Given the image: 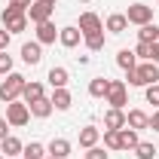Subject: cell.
Wrapping results in <instances>:
<instances>
[{"label":"cell","instance_id":"36","mask_svg":"<svg viewBox=\"0 0 159 159\" xmlns=\"http://www.w3.org/2000/svg\"><path fill=\"white\" fill-rule=\"evenodd\" d=\"M6 135H9V122H6V119L0 116V141L6 138Z\"/></svg>","mask_w":159,"mask_h":159},{"label":"cell","instance_id":"41","mask_svg":"<svg viewBox=\"0 0 159 159\" xmlns=\"http://www.w3.org/2000/svg\"><path fill=\"white\" fill-rule=\"evenodd\" d=\"M0 159H6V156H3V153H0Z\"/></svg>","mask_w":159,"mask_h":159},{"label":"cell","instance_id":"38","mask_svg":"<svg viewBox=\"0 0 159 159\" xmlns=\"http://www.w3.org/2000/svg\"><path fill=\"white\" fill-rule=\"evenodd\" d=\"M150 61H153V64H159V43H153V58H150Z\"/></svg>","mask_w":159,"mask_h":159},{"label":"cell","instance_id":"8","mask_svg":"<svg viewBox=\"0 0 159 159\" xmlns=\"http://www.w3.org/2000/svg\"><path fill=\"white\" fill-rule=\"evenodd\" d=\"M80 31H83V37L86 34H98V31H104V25H101V19L95 12H83L80 16Z\"/></svg>","mask_w":159,"mask_h":159},{"label":"cell","instance_id":"1","mask_svg":"<svg viewBox=\"0 0 159 159\" xmlns=\"http://www.w3.org/2000/svg\"><path fill=\"white\" fill-rule=\"evenodd\" d=\"M0 19H3V28H6L9 34L28 31V12H21V9H16V6H6V9L0 12Z\"/></svg>","mask_w":159,"mask_h":159},{"label":"cell","instance_id":"2","mask_svg":"<svg viewBox=\"0 0 159 159\" xmlns=\"http://www.w3.org/2000/svg\"><path fill=\"white\" fill-rule=\"evenodd\" d=\"M25 83H28V80L21 77V74H6V80L0 83V101H6V104H9V101H19Z\"/></svg>","mask_w":159,"mask_h":159},{"label":"cell","instance_id":"12","mask_svg":"<svg viewBox=\"0 0 159 159\" xmlns=\"http://www.w3.org/2000/svg\"><path fill=\"white\" fill-rule=\"evenodd\" d=\"M125 125H129V129H135V132L150 129V116H147L144 110H129V113H125Z\"/></svg>","mask_w":159,"mask_h":159},{"label":"cell","instance_id":"27","mask_svg":"<svg viewBox=\"0 0 159 159\" xmlns=\"http://www.w3.org/2000/svg\"><path fill=\"white\" fill-rule=\"evenodd\" d=\"M86 49L89 52H98V49H104V31H98V34H86Z\"/></svg>","mask_w":159,"mask_h":159},{"label":"cell","instance_id":"4","mask_svg":"<svg viewBox=\"0 0 159 159\" xmlns=\"http://www.w3.org/2000/svg\"><path fill=\"white\" fill-rule=\"evenodd\" d=\"M52 12H55V3H52V0H34L31 9H28V21H34V25L49 21V19H52Z\"/></svg>","mask_w":159,"mask_h":159},{"label":"cell","instance_id":"32","mask_svg":"<svg viewBox=\"0 0 159 159\" xmlns=\"http://www.w3.org/2000/svg\"><path fill=\"white\" fill-rule=\"evenodd\" d=\"M0 74H12V55L0 52Z\"/></svg>","mask_w":159,"mask_h":159},{"label":"cell","instance_id":"5","mask_svg":"<svg viewBox=\"0 0 159 159\" xmlns=\"http://www.w3.org/2000/svg\"><path fill=\"white\" fill-rule=\"evenodd\" d=\"M107 104L110 107H116V110H122L125 104H129V92H125V83L122 80H110V89H107Z\"/></svg>","mask_w":159,"mask_h":159},{"label":"cell","instance_id":"28","mask_svg":"<svg viewBox=\"0 0 159 159\" xmlns=\"http://www.w3.org/2000/svg\"><path fill=\"white\" fill-rule=\"evenodd\" d=\"M159 150H156V144H147V141H141L138 147H135V156L138 159H153Z\"/></svg>","mask_w":159,"mask_h":159},{"label":"cell","instance_id":"33","mask_svg":"<svg viewBox=\"0 0 159 159\" xmlns=\"http://www.w3.org/2000/svg\"><path fill=\"white\" fill-rule=\"evenodd\" d=\"M86 159H107V153H104L101 147H89V153H86Z\"/></svg>","mask_w":159,"mask_h":159},{"label":"cell","instance_id":"42","mask_svg":"<svg viewBox=\"0 0 159 159\" xmlns=\"http://www.w3.org/2000/svg\"><path fill=\"white\" fill-rule=\"evenodd\" d=\"M21 159H25V156H21Z\"/></svg>","mask_w":159,"mask_h":159},{"label":"cell","instance_id":"24","mask_svg":"<svg viewBox=\"0 0 159 159\" xmlns=\"http://www.w3.org/2000/svg\"><path fill=\"white\" fill-rule=\"evenodd\" d=\"M125 28H129V19H125L122 12H113V16L107 19V31H110V34H122Z\"/></svg>","mask_w":159,"mask_h":159},{"label":"cell","instance_id":"31","mask_svg":"<svg viewBox=\"0 0 159 159\" xmlns=\"http://www.w3.org/2000/svg\"><path fill=\"white\" fill-rule=\"evenodd\" d=\"M147 104L159 107V86H156V83H153V86H147Z\"/></svg>","mask_w":159,"mask_h":159},{"label":"cell","instance_id":"13","mask_svg":"<svg viewBox=\"0 0 159 159\" xmlns=\"http://www.w3.org/2000/svg\"><path fill=\"white\" fill-rule=\"evenodd\" d=\"M138 144H141V138H138V132H135V129H129V125H125V129H119V150H135Z\"/></svg>","mask_w":159,"mask_h":159},{"label":"cell","instance_id":"9","mask_svg":"<svg viewBox=\"0 0 159 159\" xmlns=\"http://www.w3.org/2000/svg\"><path fill=\"white\" fill-rule=\"evenodd\" d=\"M80 40H83V31H80V28H74V25H70V28H61V31H58V43L64 46V49H74Z\"/></svg>","mask_w":159,"mask_h":159},{"label":"cell","instance_id":"3","mask_svg":"<svg viewBox=\"0 0 159 159\" xmlns=\"http://www.w3.org/2000/svg\"><path fill=\"white\" fill-rule=\"evenodd\" d=\"M28 119H31V110H28V104L25 101H9L6 104V122L9 125H28Z\"/></svg>","mask_w":159,"mask_h":159},{"label":"cell","instance_id":"23","mask_svg":"<svg viewBox=\"0 0 159 159\" xmlns=\"http://www.w3.org/2000/svg\"><path fill=\"white\" fill-rule=\"evenodd\" d=\"M52 107H55V110H67V107H70V92H67V89H55V92H52Z\"/></svg>","mask_w":159,"mask_h":159},{"label":"cell","instance_id":"14","mask_svg":"<svg viewBox=\"0 0 159 159\" xmlns=\"http://www.w3.org/2000/svg\"><path fill=\"white\" fill-rule=\"evenodd\" d=\"M58 40V31L52 21H40L37 25V43H55Z\"/></svg>","mask_w":159,"mask_h":159},{"label":"cell","instance_id":"19","mask_svg":"<svg viewBox=\"0 0 159 159\" xmlns=\"http://www.w3.org/2000/svg\"><path fill=\"white\" fill-rule=\"evenodd\" d=\"M21 98H25V104H34V101L46 98V95H43V86H40V83H25V89H21Z\"/></svg>","mask_w":159,"mask_h":159},{"label":"cell","instance_id":"6","mask_svg":"<svg viewBox=\"0 0 159 159\" xmlns=\"http://www.w3.org/2000/svg\"><path fill=\"white\" fill-rule=\"evenodd\" d=\"M125 19L129 25H147V21H153V6H147V3H132L129 6V12H125Z\"/></svg>","mask_w":159,"mask_h":159},{"label":"cell","instance_id":"21","mask_svg":"<svg viewBox=\"0 0 159 159\" xmlns=\"http://www.w3.org/2000/svg\"><path fill=\"white\" fill-rule=\"evenodd\" d=\"M98 138H101L98 129H95V125H86V129L80 132V147H86V150H89V147H95V144H98Z\"/></svg>","mask_w":159,"mask_h":159},{"label":"cell","instance_id":"20","mask_svg":"<svg viewBox=\"0 0 159 159\" xmlns=\"http://www.w3.org/2000/svg\"><path fill=\"white\" fill-rule=\"evenodd\" d=\"M138 40H141V43H159V25H153V21L141 25V31H138Z\"/></svg>","mask_w":159,"mask_h":159},{"label":"cell","instance_id":"10","mask_svg":"<svg viewBox=\"0 0 159 159\" xmlns=\"http://www.w3.org/2000/svg\"><path fill=\"white\" fill-rule=\"evenodd\" d=\"M21 58H25V64H40V58H43V43H25L21 46Z\"/></svg>","mask_w":159,"mask_h":159},{"label":"cell","instance_id":"22","mask_svg":"<svg viewBox=\"0 0 159 159\" xmlns=\"http://www.w3.org/2000/svg\"><path fill=\"white\" fill-rule=\"evenodd\" d=\"M107 89H110V80L107 77H95L92 83H89V95H92V98H104Z\"/></svg>","mask_w":159,"mask_h":159},{"label":"cell","instance_id":"17","mask_svg":"<svg viewBox=\"0 0 159 159\" xmlns=\"http://www.w3.org/2000/svg\"><path fill=\"white\" fill-rule=\"evenodd\" d=\"M104 129H125V113L116 110V107H110L104 113Z\"/></svg>","mask_w":159,"mask_h":159},{"label":"cell","instance_id":"39","mask_svg":"<svg viewBox=\"0 0 159 159\" xmlns=\"http://www.w3.org/2000/svg\"><path fill=\"white\" fill-rule=\"evenodd\" d=\"M43 159H55V156H43Z\"/></svg>","mask_w":159,"mask_h":159},{"label":"cell","instance_id":"16","mask_svg":"<svg viewBox=\"0 0 159 159\" xmlns=\"http://www.w3.org/2000/svg\"><path fill=\"white\" fill-rule=\"evenodd\" d=\"M28 110H31V116H37V119H46L55 107H52V101L49 98H40V101H34V104H28Z\"/></svg>","mask_w":159,"mask_h":159},{"label":"cell","instance_id":"25","mask_svg":"<svg viewBox=\"0 0 159 159\" xmlns=\"http://www.w3.org/2000/svg\"><path fill=\"white\" fill-rule=\"evenodd\" d=\"M46 80H49L52 89H64V86H67V70H64V67H52Z\"/></svg>","mask_w":159,"mask_h":159},{"label":"cell","instance_id":"30","mask_svg":"<svg viewBox=\"0 0 159 159\" xmlns=\"http://www.w3.org/2000/svg\"><path fill=\"white\" fill-rule=\"evenodd\" d=\"M135 55H138V58H144V61H150V58H153V43H138Z\"/></svg>","mask_w":159,"mask_h":159},{"label":"cell","instance_id":"35","mask_svg":"<svg viewBox=\"0 0 159 159\" xmlns=\"http://www.w3.org/2000/svg\"><path fill=\"white\" fill-rule=\"evenodd\" d=\"M6 49H9V31L0 28V52H6Z\"/></svg>","mask_w":159,"mask_h":159},{"label":"cell","instance_id":"37","mask_svg":"<svg viewBox=\"0 0 159 159\" xmlns=\"http://www.w3.org/2000/svg\"><path fill=\"white\" fill-rule=\"evenodd\" d=\"M150 129H153V132H159V110L150 116Z\"/></svg>","mask_w":159,"mask_h":159},{"label":"cell","instance_id":"15","mask_svg":"<svg viewBox=\"0 0 159 159\" xmlns=\"http://www.w3.org/2000/svg\"><path fill=\"white\" fill-rule=\"evenodd\" d=\"M116 64L122 67V70H135V67H138L135 49H119V52H116Z\"/></svg>","mask_w":159,"mask_h":159},{"label":"cell","instance_id":"40","mask_svg":"<svg viewBox=\"0 0 159 159\" xmlns=\"http://www.w3.org/2000/svg\"><path fill=\"white\" fill-rule=\"evenodd\" d=\"M80 3H89V0H80Z\"/></svg>","mask_w":159,"mask_h":159},{"label":"cell","instance_id":"11","mask_svg":"<svg viewBox=\"0 0 159 159\" xmlns=\"http://www.w3.org/2000/svg\"><path fill=\"white\" fill-rule=\"evenodd\" d=\"M46 153L55 156V159L70 156V141H67V138H52V141H49V147H46Z\"/></svg>","mask_w":159,"mask_h":159},{"label":"cell","instance_id":"7","mask_svg":"<svg viewBox=\"0 0 159 159\" xmlns=\"http://www.w3.org/2000/svg\"><path fill=\"white\" fill-rule=\"evenodd\" d=\"M135 77H138V86H153V83L159 80V64L141 61L138 67H135Z\"/></svg>","mask_w":159,"mask_h":159},{"label":"cell","instance_id":"18","mask_svg":"<svg viewBox=\"0 0 159 159\" xmlns=\"http://www.w3.org/2000/svg\"><path fill=\"white\" fill-rule=\"evenodd\" d=\"M21 150H25V147H21V141L12 138V135H6V138L0 141V153H3V156H19Z\"/></svg>","mask_w":159,"mask_h":159},{"label":"cell","instance_id":"26","mask_svg":"<svg viewBox=\"0 0 159 159\" xmlns=\"http://www.w3.org/2000/svg\"><path fill=\"white\" fill-rule=\"evenodd\" d=\"M21 156H25V159H43V156H46V147L37 144V141H31V144L21 150Z\"/></svg>","mask_w":159,"mask_h":159},{"label":"cell","instance_id":"29","mask_svg":"<svg viewBox=\"0 0 159 159\" xmlns=\"http://www.w3.org/2000/svg\"><path fill=\"white\" fill-rule=\"evenodd\" d=\"M104 147L107 150H119V129H104Z\"/></svg>","mask_w":159,"mask_h":159},{"label":"cell","instance_id":"34","mask_svg":"<svg viewBox=\"0 0 159 159\" xmlns=\"http://www.w3.org/2000/svg\"><path fill=\"white\" fill-rule=\"evenodd\" d=\"M31 3H34V0H9V6H16V9H21V12H28Z\"/></svg>","mask_w":159,"mask_h":159}]
</instances>
